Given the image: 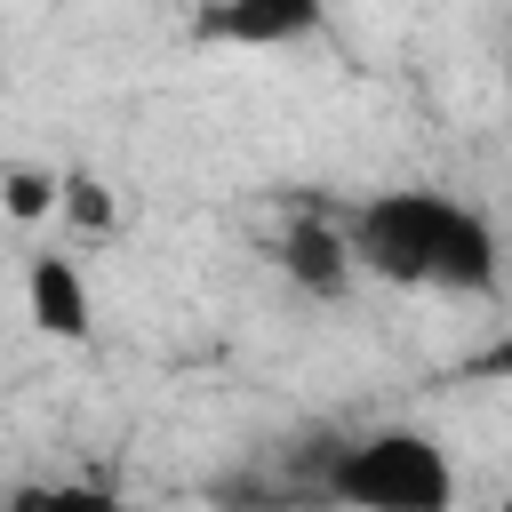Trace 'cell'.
Wrapping results in <instances>:
<instances>
[{"instance_id":"1","label":"cell","mask_w":512,"mask_h":512,"mask_svg":"<svg viewBox=\"0 0 512 512\" xmlns=\"http://www.w3.org/2000/svg\"><path fill=\"white\" fill-rule=\"evenodd\" d=\"M344 240H352V264L392 288H424V296H496L504 288L496 224L440 184L368 192L344 216Z\"/></svg>"},{"instance_id":"2","label":"cell","mask_w":512,"mask_h":512,"mask_svg":"<svg viewBox=\"0 0 512 512\" xmlns=\"http://www.w3.org/2000/svg\"><path fill=\"white\" fill-rule=\"evenodd\" d=\"M320 488L336 504H360V512H440V504H456V464H448V448L432 432L376 424L352 448H336Z\"/></svg>"},{"instance_id":"3","label":"cell","mask_w":512,"mask_h":512,"mask_svg":"<svg viewBox=\"0 0 512 512\" xmlns=\"http://www.w3.org/2000/svg\"><path fill=\"white\" fill-rule=\"evenodd\" d=\"M24 320L48 344H88L96 336V288H88V272H80L72 248H40L24 264Z\"/></svg>"},{"instance_id":"4","label":"cell","mask_w":512,"mask_h":512,"mask_svg":"<svg viewBox=\"0 0 512 512\" xmlns=\"http://www.w3.org/2000/svg\"><path fill=\"white\" fill-rule=\"evenodd\" d=\"M280 272L296 280V288H312V296H344L352 288V240H344V224H320V216H304V224H288L280 232Z\"/></svg>"},{"instance_id":"5","label":"cell","mask_w":512,"mask_h":512,"mask_svg":"<svg viewBox=\"0 0 512 512\" xmlns=\"http://www.w3.org/2000/svg\"><path fill=\"white\" fill-rule=\"evenodd\" d=\"M224 32L232 40H256V48L304 40V32H320V0H232L224 8Z\"/></svg>"},{"instance_id":"6","label":"cell","mask_w":512,"mask_h":512,"mask_svg":"<svg viewBox=\"0 0 512 512\" xmlns=\"http://www.w3.org/2000/svg\"><path fill=\"white\" fill-rule=\"evenodd\" d=\"M0 192H8V216H48V208H56V192H64V176L8 168V176H0Z\"/></svg>"},{"instance_id":"7","label":"cell","mask_w":512,"mask_h":512,"mask_svg":"<svg viewBox=\"0 0 512 512\" xmlns=\"http://www.w3.org/2000/svg\"><path fill=\"white\" fill-rule=\"evenodd\" d=\"M472 376H480V384H512V320L472 352Z\"/></svg>"},{"instance_id":"8","label":"cell","mask_w":512,"mask_h":512,"mask_svg":"<svg viewBox=\"0 0 512 512\" xmlns=\"http://www.w3.org/2000/svg\"><path fill=\"white\" fill-rule=\"evenodd\" d=\"M504 80H512V48H504Z\"/></svg>"}]
</instances>
